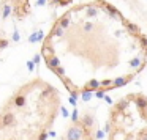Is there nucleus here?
<instances>
[{"instance_id":"f257e3e1","label":"nucleus","mask_w":147,"mask_h":140,"mask_svg":"<svg viewBox=\"0 0 147 140\" xmlns=\"http://www.w3.org/2000/svg\"><path fill=\"white\" fill-rule=\"evenodd\" d=\"M84 137V129L79 123H74L68 127L67 135H65V140H82Z\"/></svg>"},{"instance_id":"f03ea898","label":"nucleus","mask_w":147,"mask_h":140,"mask_svg":"<svg viewBox=\"0 0 147 140\" xmlns=\"http://www.w3.org/2000/svg\"><path fill=\"white\" fill-rule=\"evenodd\" d=\"M16 123V115L13 112H3L0 115V129H5V127H11Z\"/></svg>"},{"instance_id":"7ed1b4c3","label":"nucleus","mask_w":147,"mask_h":140,"mask_svg":"<svg viewBox=\"0 0 147 140\" xmlns=\"http://www.w3.org/2000/svg\"><path fill=\"white\" fill-rule=\"evenodd\" d=\"M128 98L131 101H134L136 107L139 109L141 112H144L147 109V96L146 95H128Z\"/></svg>"},{"instance_id":"20e7f679","label":"nucleus","mask_w":147,"mask_h":140,"mask_svg":"<svg viewBox=\"0 0 147 140\" xmlns=\"http://www.w3.org/2000/svg\"><path fill=\"white\" fill-rule=\"evenodd\" d=\"M136 73H131V74H128V76H125V77H117V79H114V82H112V85H109L108 87V90H111V88H120V87H125L127 83H130V80L133 79V76Z\"/></svg>"},{"instance_id":"39448f33","label":"nucleus","mask_w":147,"mask_h":140,"mask_svg":"<svg viewBox=\"0 0 147 140\" xmlns=\"http://www.w3.org/2000/svg\"><path fill=\"white\" fill-rule=\"evenodd\" d=\"M130 102H131V99L128 98H122L120 101L117 102V104L114 105V109H112V112H114V113H122V112L123 110H127L128 109V105H130Z\"/></svg>"},{"instance_id":"423d86ee","label":"nucleus","mask_w":147,"mask_h":140,"mask_svg":"<svg viewBox=\"0 0 147 140\" xmlns=\"http://www.w3.org/2000/svg\"><path fill=\"white\" fill-rule=\"evenodd\" d=\"M11 101H13L14 107H18V109H22L24 105L27 104V98H26V95H22V93H18V95H14Z\"/></svg>"},{"instance_id":"0eeeda50","label":"nucleus","mask_w":147,"mask_h":140,"mask_svg":"<svg viewBox=\"0 0 147 140\" xmlns=\"http://www.w3.org/2000/svg\"><path fill=\"white\" fill-rule=\"evenodd\" d=\"M123 25H125V29H127V32L130 33V35H134L136 38L141 35L139 27H138V25H134L133 22H128V21H123Z\"/></svg>"},{"instance_id":"6e6552de","label":"nucleus","mask_w":147,"mask_h":140,"mask_svg":"<svg viewBox=\"0 0 147 140\" xmlns=\"http://www.w3.org/2000/svg\"><path fill=\"white\" fill-rule=\"evenodd\" d=\"M46 66H48L51 71H54L57 66H60V60H59V57H55V55L46 57Z\"/></svg>"},{"instance_id":"1a4fd4ad","label":"nucleus","mask_w":147,"mask_h":140,"mask_svg":"<svg viewBox=\"0 0 147 140\" xmlns=\"http://www.w3.org/2000/svg\"><path fill=\"white\" fill-rule=\"evenodd\" d=\"M82 88L84 90H90V91H95V90L101 88V82L96 80V79H92V80H89V82L86 83V87H82Z\"/></svg>"},{"instance_id":"9d476101","label":"nucleus","mask_w":147,"mask_h":140,"mask_svg":"<svg viewBox=\"0 0 147 140\" xmlns=\"http://www.w3.org/2000/svg\"><path fill=\"white\" fill-rule=\"evenodd\" d=\"M92 95H93V91H90V90H81V98H82V101H90L92 99Z\"/></svg>"},{"instance_id":"9b49d317","label":"nucleus","mask_w":147,"mask_h":140,"mask_svg":"<svg viewBox=\"0 0 147 140\" xmlns=\"http://www.w3.org/2000/svg\"><path fill=\"white\" fill-rule=\"evenodd\" d=\"M30 43H36V41H43V32H38V33H33L32 36L29 38Z\"/></svg>"},{"instance_id":"f8f14e48","label":"nucleus","mask_w":147,"mask_h":140,"mask_svg":"<svg viewBox=\"0 0 147 140\" xmlns=\"http://www.w3.org/2000/svg\"><path fill=\"white\" fill-rule=\"evenodd\" d=\"M93 93H95V98H98V99H103V98L106 96V95H105V93H106V88H103V87H101V88L95 90Z\"/></svg>"},{"instance_id":"ddd939ff","label":"nucleus","mask_w":147,"mask_h":140,"mask_svg":"<svg viewBox=\"0 0 147 140\" xmlns=\"http://www.w3.org/2000/svg\"><path fill=\"white\" fill-rule=\"evenodd\" d=\"M52 73H55L59 77H60V79H63V77H65V69H63L62 66H57L54 71H52Z\"/></svg>"},{"instance_id":"4468645a","label":"nucleus","mask_w":147,"mask_h":140,"mask_svg":"<svg viewBox=\"0 0 147 140\" xmlns=\"http://www.w3.org/2000/svg\"><path fill=\"white\" fill-rule=\"evenodd\" d=\"M71 121H73V123H78V121H79V112H78V109H74L73 113H71Z\"/></svg>"},{"instance_id":"2eb2a0df","label":"nucleus","mask_w":147,"mask_h":140,"mask_svg":"<svg viewBox=\"0 0 147 140\" xmlns=\"http://www.w3.org/2000/svg\"><path fill=\"white\" fill-rule=\"evenodd\" d=\"M105 132L106 134H112V123L111 121H108V123L105 124Z\"/></svg>"},{"instance_id":"dca6fc26","label":"nucleus","mask_w":147,"mask_h":140,"mask_svg":"<svg viewBox=\"0 0 147 140\" xmlns=\"http://www.w3.org/2000/svg\"><path fill=\"white\" fill-rule=\"evenodd\" d=\"M112 82H114V80H112V79H106V80H101V87H103V88H106V90H108V87L111 85Z\"/></svg>"},{"instance_id":"f3484780","label":"nucleus","mask_w":147,"mask_h":140,"mask_svg":"<svg viewBox=\"0 0 147 140\" xmlns=\"http://www.w3.org/2000/svg\"><path fill=\"white\" fill-rule=\"evenodd\" d=\"M48 137H49L48 131H41V132H40V135H38V140H46Z\"/></svg>"},{"instance_id":"a211bd4d","label":"nucleus","mask_w":147,"mask_h":140,"mask_svg":"<svg viewBox=\"0 0 147 140\" xmlns=\"http://www.w3.org/2000/svg\"><path fill=\"white\" fill-rule=\"evenodd\" d=\"M8 44H10V41H8V39H5V38H2V39H0V49L8 47Z\"/></svg>"},{"instance_id":"6ab92c4d","label":"nucleus","mask_w":147,"mask_h":140,"mask_svg":"<svg viewBox=\"0 0 147 140\" xmlns=\"http://www.w3.org/2000/svg\"><path fill=\"white\" fill-rule=\"evenodd\" d=\"M27 68H29L30 73H33V71H35V63H33V61H27Z\"/></svg>"},{"instance_id":"aec40b11","label":"nucleus","mask_w":147,"mask_h":140,"mask_svg":"<svg viewBox=\"0 0 147 140\" xmlns=\"http://www.w3.org/2000/svg\"><path fill=\"white\" fill-rule=\"evenodd\" d=\"M40 60H41V55H40V54H35V55H33V63H35V65H38L40 63Z\"/></svg>"},{"instance_id":"412c9836","label":"nucleus","mask_w":147,"mask_h":140,"mask_svg":"<svg viewBox=\"0 0 147 140\" xmlns=\"http://www.w3.org/2000/svg\"><path fill=\"white\" fill-rule=\"evenodd\" d=\"M138 140H147V131H142V132H141V135L138 137Z\"/></svg>"},{"instance_id":"4be33fe9","label":"nucleus","mask_w":147,"mask_h":140,"mask_svg":"<svg viewBox=\"0 0 147 140\" xmlns=\"http://www.w3.org/2000/svg\"><path fill=\"white\" fill-rule=\"evenodd\" d=\"M62 115H63V118H67V117H68V110H67L65 107L62 109Z\"/></svg>"},{"instance_id":"5701e85b","label":"nucleus","mask_w":147,"mask_h":140,"mask_svg":"<svg viewBox=\"0 0 147 140\" xmlns=\"http://www.w3.org/2000/svg\"><path fill=\"white\" fill-rule=\"evenodd\" d=\"M70 102H71V105H74V107H76V98H73V96H71V98H70Z\"/></svg>"},{"instance_id":"b1692460","label":"nucleus","mask_w":147,"mask_h":140,"mask_svg":"<svg viewBox=\"0 0 147 140\" xmlns=\"http://www.w3.org/2000/svg\"><path fill=\"white\" fill-rule=\"evenodd\" d=\"M103 99H105V101L108 102V104H112V99L109 98V96H105V98H103Z\"/></svg>"},{"instance_id":"393cba45","label":"nucleus","mask_w":147,"mask_h":140,"mask_svg":"<svg viewBox=\"0 0 147 140\" xmlns=\"http://www.w3.org/2000/svg\"><path fill=\"white\" fill-rule=\"evenodd\" d=\"M13 41H19V35H18V32L14 33V36H13Z\"/></svg>"},{"instance_id":"a878e982","label":"nucleus","mask_w":147,"mask_h":140,"mask_svg":"<svg viewBox=\"0 0 147 140\" xmlns=\"http://www.w3.org/2000/svg\"><path fill=\"white\" fill-rule=\"evenodd\" d=\"M96 139H103V132H101V131H98V132H96Z\"/></svg>"},{"instance_id":"bb28decb","label":"nucleus","mask_w":147,"mask_h":140,"mask_svg":"<svg viewBox=\"0 0 147 140\" xmlns=\"http://www.w3.org/2000/svg\"><path fill=\"white\" fill-rule=\"evenodd\" d=\"M8 140H16V139H8Z\"/></svg>"},{"instance_id":"cd10ccee","label":"nucleus","mask_w":147,"mask_h":140,"mask_svg":"<svg viewBox=\"0 0 147 140\" xmlns=\"http://www.w3.org/2000/svg\"><path fill=\"white\" fill-rule=\"evenodd\" d=\"M146 112H147V109H146Z\"/></svg>"}]
</instances>
